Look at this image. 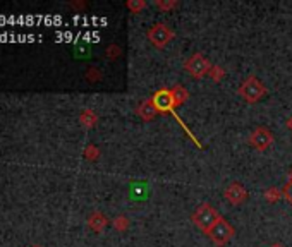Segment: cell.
<instances>
[{
    "label": "cell",
    "instance_id": "6da1fadb",
    "mask_svg": "<svg viewBox=\"0 0 292 247\" xmlns=\"http://www.w3.org/2000/svg\"><path fill=\"white\" fill-rule=\"evenodd\" d=\"M266 93H268L266 86L256 76L246 77L243 85L239 86V90H237V95L243 96V100L248 103H258L261 98H265Z\"/></svg>",
    "mask_w": 292,
    "mask_h": 247
},
{
    "label": "cell",
    "instance_id": "7a4b0ae2",
    "mask_svg": "<svg viewBox=\"0 0 292 247\" xmlns=\"http://www.w3.org/2000/svg\"><path fill=\"white\" fill-rule=\"evenodd\" d=\"M218 218H220L218 211H216L211 204H206V203L199 204V206L196 208V211L193 213V216H191L193 223L199 230H203L204 233H208V230L213 227Z\"/></svg>",
    "mask_w": 292,
    "mask_h": 247
},
{
    "label": "cell",
    "instance_id": "3957f363",
    "mask_svg": "<svg viewBox=\"0 0 292 247\" xmlns=\"http://www.w3.org/2000/svg\"><path fill=\"white\" fill-rule=\"evenodd\" d=\"M206 235L216 247H224L232 240V237L236 235V230H234V227L224 216H220L213 227L208 230Z\"/></svg>",
    "mask_w": 292,
    "mask_h": 247
},
{
    "label": "cell",
    "instance_id": "277c9868",
    "mask_svg": "<svg viewBox=\"0 0 292 247\" xmlns=\"http://www.w3.org/2000/svg\"><path fill=\"white\" fill-rule=\"evenodd\" d=\"M146 36H148V41L155 48H164L175 38V33L169 26H167V24L157 23V24H153V26L148 29Z\"/></svg>",
    "mask_w": 292,
    "mask_h": 247
},
{
    "label": "cell",
    "instance_id": "5b68a950",
    "mask_svg": "<svg viewBox=\"0 0 292 247\" xmlns=\"http://www.w3.org/2000/svg\"><path fill=\"white\" fill-rule=\"evenodd\" d=\"M210 69H211L210 60L199 52L194 53V55H191L184 62V70L194 79H203L208 72H210Z\"/></svg>",
    "mask_w": 292,
    "mask_h": 247
},
{
    "label": "cell",
    "instance_id": "8992f818",
    "mask_svg": "<svg viewBox=\"0 0 292 247\" xmlns=\"http://www.w3.org/2000/svg\"><path fill=\"white\" fill-rule=\"evenodd\" d=\"M249 144L258 151H266L273 144V134L268 127H256L249 136Z\"/></svg>",
    "mask_w": 292,
    "mask_h": 247
},
{
    "label": "cell",
    "instance_id": "52a82bcc",
    "mask_svg": "<svg viewBox=\"0 0 292 247\" xmlns=\"http://www.w3.org/2000/svg\"><path fill=\"white\" fill-rule=\"evenodd\" d=\"M224 196L232 206H241V204H244L246 199H248V191H246V187L241 182L234 181L225 187Z\"/></svg>",
    "mask_w": 292,
    "mask_h": 247
},
{
    "label": "cell",
    "instance_id": "ba28073f",
    "mask_svg": "<svg viewBox=\"0 0 292 247\" xmlns=\"http://www.w3.org/2000/svg\"><path fill=\"white\" fill-rule=\"evenodd\" d=\"M136 114L139 115L143 120H146V122H148V120H152V119H155V117L158 115L157 114V108H155V105H153V100L152 98L144 100V102L136 108Z\"/></svg>",
    "mask_w": 292,
    "mask_h": 247
},
{
    "label": "cell",
    "instance_id": "9c48e42d",
    "mask_svg": "<svg viewBox=\"0 0 292 247\" xmlns=\"http://www.w3.org/2000/svg\"><path fill=\"white\" fill-rule=\"evenodd\" d=\"M88 225H90L91 228L95 230V232H103L105 230V227L108 225V220H107V216L103 215V213H100V211H95V213H91L90 215V218H88Z\"/></svg>",
    "mask_w": 292,
    "mask_h": 247
},
{
    "label": "cell",
    "instance_id": "30bf717a",
    "mask_svg": "<svg viewBox=\"0 0 292 247\" xmlns=\"http://www.w3.org/2000/svg\"><path fill=\"white\" fill-rule=\"evenodd\" d=\"M170 91H172V96H174V105L175 108L181 107V105H184L187 102V98H189V91L186 90L184 86L181 85H175L170 88Z\"/></svg>",
    "mask_w": 292,
    "mask_h": 247
},
{
    "label": "cell",
    "instance_id": "8fae6325",
    "mask_svg": "<svg viewBox=\"0 0 292 247\" xmlns=\"http://www.w3.org/2000/svg\"><path fill=\"white\" fill-rule=\"evenodd\" d=\"M97 122H98V117L95 115V112L90 110V108H86V110L81 114V124L85 125V127H93Z\"/></svg>",
    "mask_w": 292,
    "mask_h": 247
},
{
    "label": "cell",
    "instance_id": "7c38bea8",
    "mask_svg": "<svg viewBox=\"0 0 292 247\" xmlns=\"http://www.w3.org/2000/svg\"><path fill=\"white\" fill-rule=\"evenodd\" d=\"M263 196H265V199L268 201V203H277L283 194L280 189H277V187H268V189L263 192Z\"/></svg>",
    "mask_w": 292,
    "mask_h": 247
},
{
    "label": "cell",
    "instance_id": "4fadbf2b",
    "mask_svg": "<svg viewBox=\"0 0 292 247\" xmlns=\"http://www.w3.org/2000/svg\"><path fill=\"white\" fill-rule=\"evenodd\" d=\"M146 6H148V4H146L144 0H129V2L126 4V7L132 12V14H139Z\"/></svg>",
    "mask_w": 292,
    "mask_h": 247
},
{
    "label": "cell",
    "instance_id": "5bb4252c",
    "mask_svg": "<svg viewBox=\"0 0 292 247\" xmlns=\"http://www.w3.org/2000/svg\"><path fill=\"white\" fill-rule=\"evenodd\" d=\"M208 76L213 79L215 83H220L224 79V76H225V70L220 65H211V69H210V72H208Z\"/></svg>",
    "mask_w": 292,
    "mask_h": 247
},
{
    "label": "cell",
    "instance_id": "9a60e30c",
    "mask_svg": "<svg viewBox=\"0 0 292 247\" xmlns=\"http://www.w3.org/2000/svg\"><path fill=\"white\" fill-rule=\"evenodd\" d=\"M114 227L119 230V232H124L127 227H129V220L126 218V216H122V215H119L117 218L114 220Z\"/></svg>",
    "mask_w": 292,
    "mask_h": 247
},
{
    "label": "cell",
    "instance_id": "2e32d148",
    "mask_svg": "<svg viewBox=\"0 0 292 247\" xmlns=\"http://www.w3.org/2000/svg\"><path fill=\"white\" fill-rule=\"evenodd\" d=\"M177 4L179 2H175V0H169V2H162V0H157L155 6L158 7V9H162V11H172V9L177 7Z\"/></svg>",
    "mask_w": 292,
    "mask_h": 247
},
{
    "label": "cell",
    "instance_id": "e0dca14e",
    "mask_svg": "<svg viewBox=\"0 0 292 247\" xmlns=\"http://www.w3.org/2000/svg\"><path fill=\"white\" fill-rule=\"evenodd\" d=\"M85 156L88 158V160H95V158H98L100 156L98 148H97V146H93V144H90L86 148V151H85Z\"/></svg>",
    "mask_w": 292,
    "mask_h": 247
},
{
    "label": "cell",
    "instance_id": "ac0fdd59",
    "mask_svg": "<svg viewBox=\"0 0 292 247\" xmlns=\"http://www.w3.org/2000/svg\"><path fill=\"white\" fill-rule=\"evenodd\" d=\"M282 194H283V198H285V199L289 201V203L292 204V179H289L285 186H283Z\"/></svg>",
    "mask_w": 292,
    "mask_h": 247
},
{
    "label": "cell",
    "instance_id": "d6986e66",
    "mask_svg": "<svg viewBox=\"0 0 292 247\" xmlns=\"http://www.w3.org/2000/svg\"><path fill=\"white\" fill-rule=\"evenodd\" d=\"M120 55V48L117 47V45H110V47L107 48V57L108 58H117Z\"/></svg>",
    "mask_w": 292,
    "mask_h": 247
},
{
    "label": "cell",
    "instance_id": "ffe728a7",
    "mask_svg": "<svg viewBox=\"0 0 292 247\" xmlns=\"http://www.w3.org/2000/svg\"><path fill=\"white\" fill-rule=\"evenodd\" d=\"M100 77H102V74L97 72V70H95V67H91V70L88 72V79H91V81H97V79H100Z\"/></svg>",
    "mask_w": 292,
    "mask_h": 247
},
{
    "label": "cell",
    "instance_id": "44dd1931",
    "mask_svg": "<svg viewBox=\"0 0 292 247\" xmlns=\"http://www.w3.org/2000/svg\"><path fill=\"white\" fill-rule=\"evenodd\" d=\"M287 127H289V131L292 132V117H290L289 120H287Z\"/></svg>",
    "mask_w": 292,
    "mask_h": 247
},
{
    "label": "cell",
    "instance_id": "7402d4cb",
    "mask_svg": "<svg viewBox=\"0 0 292 247\" xmlns=\"http://www.w3.org/2000/svg\"><path fill=\"white\" fill-rule=\"evenodd\" d=\"M270 247H283V245H282V244H272Z\"/></svg>",
    "mask_w": 292,
    "mask_h": 247
},
{
    "label": "cell",
    "instance_id": "603a6c76",
    "mask_svg": "<svg viewBox=\"0 0 292 247\" xmlns=\"http://www.w3.org/2000/svg\"><path fill=\"white\" fill-rule=\"evenodd\" d=\"M289 179H292V172H290V175H289Z\"/></svg>",
    "mask_w": 292,
    "mask_h": 247
},
{
    "label": "cell",
    "instance_id": "cb8c5ba5",
    "mask_svg": "<svg viewBox=\"0 0 292 247\" xmlns=\"http://www.w3.org/2000/svg\"><path fill=\"white\" fill-rule=\"evenodd\" d=\"M36 247H38V245H36Z\"/></svg>",
    "mask_w": 292,
    "mask_h": 247
}]
</instances>
